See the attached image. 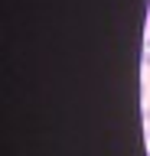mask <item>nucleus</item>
<instances>
[{"instance_id":"1","label":"nucleus","mask_w":150,"mask_h":156,"mask_svg":"<svg viewBox=\"0 0 150 156\" xmlns=\"http://www.w3.org/2000/svg\"><path fill=\"white\" fill-rule=\"evenodd\" d=\"M144 136H147V143H150V111H144Z\"/></svg>"},{"instance_id":"2","label":"nucleus","mask_w":150,"mask_h":156,"mask_svg":"<svg viewBox=\"0 0 150 156\" xmlns=\"http://www.w3.org/2000/svg\"><path fill=\"white\" fill-rule=\"evenodd\" d=\"M144 65H150V36H147V42H144Z\"/></svg>"},{"instance_id":"3","label":"nucleus","mask_w":150,"mask_h":156,"mask_svg":"<svg viewBox=\"0 0 150 156\" xmlns=\"http://www.w3.org/2000/svg\"><path fill=\"white\" fill-rule=\"evenodd\" d=\"M147 36H150V13H147Z\"/></svg>"},{"instance_id":"4","label":"nucleus","mask_w":150,"mask_h":156,"mask_svg":"<svg viewBox=\"0 0 150 156\" xmlns=\"http://www.w3.org/2000/svg\"><path fill=\"white\" fill-rule=\"evenodd\" d=\"M147 156H150V153H147Z\"/></svg>"}]
</instances>
